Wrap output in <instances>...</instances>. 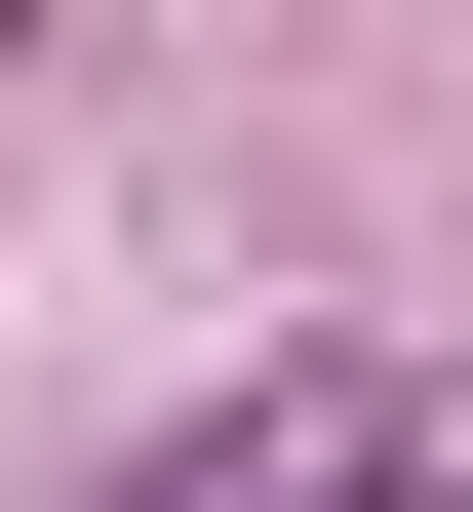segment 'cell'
Returning <instances> with one entry per match:
<instances>
[{
  "label": "cell",
  "instance_id": "cell-1",
  "mask_svg": "<svg viewBox=\"0 0 473 512\" xmlns=\"http://www.w3.org/2000/svg\"><path fill=\"white\" fill-rule=\"evenodd\" d=\"M119 512H473V355H276V394H198Z\"/></svg>",
  "mask_w": 473,
  "mask_h": 512
}]
</instances>
